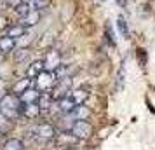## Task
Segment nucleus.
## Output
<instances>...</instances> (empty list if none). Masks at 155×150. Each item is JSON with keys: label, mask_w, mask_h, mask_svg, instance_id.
<instances>
[{"label": "nucleus", "mask_w": 155, "mask_h": 150, "mask_svg": "<svg viewBox=\"0 0 155 150\" xmlns=\"http://www.w3.org/2000/svg\"><path fill=\"white\" fill-rule=\"evenodd\" d=\"M23 101L19 100V96H16L14 93L12 94H5L2 100H0V114L4 115L5 119L9 121H14L18 117L23 115Z\"/></svg>", "instance_id": "f257e3e1"}, {"label": "nucleus", "mask_w": 155, "mask_h": 150, "mask_svg": "<svg viewBox=\"0 0 155 150\" xmlns=\"http://www.w3.org/2000/svg\"><path fill=\"white\" fill-rule=\"evenodd\" d=\"M33 82H35V87L40 93H47V91H52V87L56 86L58 75H56V72L44 70L42 73L37 75V79H33Z\"/></svg>", "instance_id": "f03ea898"}, {"label": "nucleus", "mask_w": 155, "mask_h": 150, "mask_svg": "<svg viewBox=\"0 0 155 150\" xmlns=\"http://www.w3.org/2000/svg\"><path fill=\"white\" fill-rule=\"evenodd\" d=\"M33 133H35V138L40 140V142H49V140H54L58 136L56 128L52 124H49V122H42V124L35 126L33 128Z\"/></svg>", "instance_id": "7ed1b4c3"}, {"label": "nucleus", "mask_w": 155, "mask_h": 150, "mask_svg": "<svg viewBox=\"0 0 155 150\" xmlns=\"http://www.w3.org/2000/svg\"><path fill=\"white\" fill-rule=\"evenodd\" d=\"M71 135H75L78 140H85L92 135V126L89 121H75L71 126Z\"/></svg>", "instance_id": "20e7f679"}, {"label": "nucleus", "mask_w": 155, "mask_h": 150, "mask_svg": "<svg viewBox=\"0 0 155 150\" xmlns=\"http://www.w3.org/2000/svg\"><path fill=\"white\" fill-rule=\"evenodd\" d=\"M44 65H45V70L56 72L61 66V52L58 49H49L44 56Z\"/></svg>", "instance_id": "39448f33"}, {"label": "nucleus", "mask_w": 155, "mask_h": 150, "mask_svg": "<svg viewBox=\"0 0 155 150\" xmlns=\"http://www.w3.org/2000/svg\"><path fill=\"white\" fill-rule=\"evenodd\" d=\"M56 110H59L61 114H64V115H68V114H71L73 112V108L77 107V103L73 101V98H71L70 94H66L64 98H61V100H58L56 101Z\"/></svg>", "instance_id": "423d86ee"}, {"label": "nucleus", "mask_w": 155, "mask_h": 150, "mask_svg": "<svg viewBox=\"0 0 155 150\" xmlns=\"http://www.w3.org/2000/svg\"><path fill=\"white\" fill-rule=\"evenodd\" d=\"M40 16H42V11H31V12L19 18V25H23L25 28H31L40 21Z\"/></svg>", "instance_id": "0eeeda50"}, {"label": "nucleus", "mask_w": 155, "mask_h": 150, "mask_svg": "<svg viewBox=\"0 0 155 150\" xmlns=\"http://www.w3.org/2000/svg\"><path fill=\"white\" fill-rule=\"evenodd\" d=\"M16 47H18V40H16V38H12V37H9V35L0 37V52H2V54L14 52Z\"/></svg>", "instance_id": "6e6552de"}, {"label": "nucleus", "mask_w": 155, "mask_h": 150, "mask_svg": "<svg viewBox=\"0 0 155 150\" xmlns=\"http://www.w3.org/2000/svg\"><path fill=\"white\" fill-rule=\"evenodd\" d=\"M33 86H35L33 79H30V77H23V79H19L14 86H12V93H14L16 96H21L25 91H28L30 87H33Z\"/></svg>", "instance_id": "1a4fd4ad"}, {"label": "nucleus", "mask_w": 155, "mask_h": 150, "mask_svg": "<svg viewBox=\"0 0 155 150\" xmlns=\"http://www.w3.org/2000/svg\"><path fill=\"white\" fill-rule=\"evenodd\" d=\"M44 70H45L44 59H37V61H33V63L28 65V68H26V77H30V79H37V75L42 73Z\"/></svg>", "instance_id": "9d476101"}, {"label": "nucleus", "mask_w": 155, "mask_h": 150, "mask_svg": "<svg viewBox=\"0 0 155 150\" xmlns=\"http://www.w3.org/2000/svg\"><path fill=\"white\" fill-rule=\"evenodd\" d=\"M40 91L37 89V87H30L28 91H25V93L19 96V100L25 103V105H28V103H37L38 101V98H40Z\"/></svg>", "instance_id": "9b49d317"}, {"label": "nucleus", "mask_w": 155, "mask_h": 150, "mask_svg": "<svg viewBox=\"0 0 155 150\" xmlns=\"http://www.w3.org/2000/svg\"><path fill=\"white\" fill-rule=\"evenodd\" d=\"M68 115H70L71 119H75V121H87L89 115H91V110L85 107V105H77V107L73 108V112Z\"/></svg>", "instance_id": "f8f14e48"}, {"label": "nucleus", "mask_w": 155, "mask_h": 150, "mask_svg": "<svg viewBox=\"0 0 155 150\" xmlns=\"http://www.w3.org/2000/svg\"><path fill=\"white\" fill-rule=\"evenodd\" d=\"M26 32H28V28H25L23 25H19V23H18V25H11V26H7V30H5V35L12 37V38H16V40H18V38H21Z\"/></svg>", "instance_id": "ddd939ff"}, {"label": "nucleus", "mask_w": 155, "mask_h": 150, "mask_svg": "<svg viewBox=\"0 0 155 150\" xmlns=\"http://www.w3.org/2000/svg\"><path fill=\"white\" fill-rule=\"evenodd\" d=\"M23 105H25V103H23ZM40 112H42V110L38 107V103H28V105H25V108H23V115H25L26 119H35V117H38Z\"/></svg>", "instance_id": "4468645a"}, {"label": "nucleus", "mask_w": 155, "mask_h": 150, "mask_svg": "<svg viewBox=\"0 0 155 150\" xmlns=\"http://www.w3.org/2000/svg\"><path fill=\"white\" fill-rule=\"evenodd\" d=\"M37 103H38V107H40V110H42V112L49 110L51 107H54V100H52V96H51L49 93H42Z\"/></svg>", "instance_id": "2eb2a0df"}, {"label": "nucleus", "mask_w": 155, "mask_h": 150, "mask_svg": "<svg viewBox=\"0 0 155 150\" xmlns=\"http://www.w3.org/2000/svg\"><path fill=\"white\" fill-rule=\"evenodd\" d=\"M70 96L73 98V101H75L77 105H84L85 100L89 98V93H87L85 89H75V91H70Z\"/></svg>", "instance_id": "dca6fc26"}, {"label": "nucleus", "mask_w": 155, "mask_h": 150, "mask_svg": "<svg viewBox=\"0 0 155 150\" xmlns=\"http://www.w3.org/2000/svg\"><path fill=\"white\" fill-rule=\"evenodd\" d=\"M2 150H25V143L18 138H9L7 142L4 143Z\"/></svg>", "instance_id": "f3484780"}, {"label": "nucleus", "mask_w": 155, "mask_h": 150, "mask_svg": "<svg viewBox=\"0 0 155 150\" xmlns=\"http://www.w3.org/2000/svg\"><path fill=\"white\" fill-rule=\"evenodd\" d=\"M117 26H119L120 35L124 37V38H129V26H127V21H126L124 16H119V19H117Z\"/></svg>", "instance_id": "a211bd4d"}, {"label": "nucleus", "mask_w": 155, "mask_h": 150, "mask_svg": "<svg viewBox=\"0 0 155 150\" xmlns=\"http://www.w3.org/2000/svg\"><path fill=\"white\" fill-rule=\"evenodd\" d=\"M30 40H31V33H30V32H26L21 38H18V45H26Z\"/></svg>", "instance_id": "6ab92c4d"}, {"label": "nucleus", "mask_w": 155, "mask_h": 150, "mask_svg": "<svg viewBox=\"0 0 155 150\" xmlns=\"http://www.w3.org/2000/svg\"><path fill=\"white\" fill-rule=\"evenodd\" d=\"M124 66L119 70V75H117V89H122V84H124Z\"/></svg>", "instance_id": "aec40b11"}, {"label": "nucleus", "mask_w": 155, "mask_h": 150, "mask_svg": "<svg viewBox=\"0 0 155 150\" xmlns=\"http://www.w3.org/2000/svg\"><path fill=\"white\" fill-rule=\"evenodd\" d=\"M5 94H7V82L4 79H0V100H2Z\"/></svg>", "instance_id": "412c9836"}, {"label": "nucleus", "mask_w": 155, "mask_h": 150, "mask_svg": "<svg viewBox=\"0 0 155 150\" xmlns=\"http://www.w3.org/2000/svg\"><path fill=\"white\" fill-rule=\"evenodd\" d=\"M140 59H141V66H145V65H147V52L143 49L138 51V61H140Z\"/></svg>", "instance_id": "4be33fe9"}, {"label": "nucleus", "mask_w": 155, "mask_h": 150, "mask_svg": "<svg viewBox=\"0 0 155 150\" xmlns=\"http://www.w3.org/2000/svg\"><path fill=\"white\" fill-rule=\"evenodd\" d=\"M106 35H108V40H110V44H112V45H115V37H113V30L110 28V26H106Z\"/></svg>", "instance_id": "5701e85b"}, {"label": "nucleus", "mask_w": 155, "mask_h": 150, "mask_svg": "<svg viewBox=\"0 0 155 150\" xmlns=\"http://www.w3.org/2000/svg\"><path fill=\"white\" fill-rule=\"evenodd\" d=\"M9 26V23H7V18L5 16H2L0 14V30H7Z\"/></svg>", "instance_id": "b1692460"}, {"label": "nucleus", "mask_w": 155, "mask_h": 150, "mask_svg": "<svg viewBox=\"0 0 155 150\" xmlns=\"http://www.w3.org/2000/svg\"><path fill=\"white\" fill-rule=\"evenodd\" d=\"M117 2H119L120 7H124V5H126V0H117Z\"/></svg>", "instance_id": "393cba45"}, {"label": "nucleus", "mask_w": 155, "mask_h": 150, "mask_svg": "<svg viewBox=\"0 0 155 150\" xmlns=\"http://www.w3.org/2000/svg\"><path fill=\"white\" fill-rule=\"evenodd\" d=\"M4 58H5V54H2V52H0V65L4 63Z\"/></svg>", "instance_id": "a878e982"}]
</instances>
